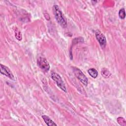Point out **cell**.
<instances>
[{"instance_id": "cell-12", "label": "cell", "mask_w": 126, "mask_h": 126, "mask_svg": "<svg viewBox=\"0 0 126 126\" xmlns=\"http://www.w3.org/2000/svg\"><path fill=\"white\" fill-rule=\"evenodd\" d=\"M117 122L119 124H120L121 122H122V126H126V121L122 117H119L117 118Z\"/></svg>"}, {"instance_id": "cell-1", "label": "cell", "mask_w": 126, "mask_h": 126, "mask_svg": "<svg viewBox=\"0 0 126 126\" xmlns=\"http://www.w3.org/2000/svg\"><path fill=\"white\" fill-rule=\"evenodd\" d=\"M53 10L55 18L58 24L63 28H66L67 26L66 18L63 13L59 6L57 5H54L53 7Z\"/></svg>"}, {"instance_id": "cell-6", "label": "cell", "mask_w": 126, "mask_h": 126, "mask_svg": "<svg viewBox=\"0 0 126 126\" xmlns=\"http://www.w3.org/2000/svg\"><path fill=\"white\" fill-rule=\"evenodd\" d=\"M0 73L8 77L11 80H15L14 76L8 67H7V66H6L2 64H0Z\"/></svg>"}, {"instance_id": "cell-9", "label": "cell", "mask_w": 126, "mask_h": 126, "mask_svg": "<svg viewBox=\"0 0 126 126\" xmlns=\"http://www.w3.org/2000/svg\"><path fill=\"white\" fill-rule=\"evenodd\" d=\"M14 30L15 37L18 40H21L22 38V34H21L20 31L19 30V29L17 27H15Z\"/></svg>"}, {"instance_id": "cell-11", "label": "cell", "mask_w": 126, "mask_h": 126, "mask_svg": "<svg viewBox=\"0 0 126 126\" xmlns=\"http://www.w3.org/2000/svg\"><path fill=\"white\" fill-rule=\"evenodd\" d=\"M119 16L121 19H124L125 18L126 14H125V10L124 8H122L120 9L119 12Z\"/></svg>"}, {"instance_id": "cell-2", "label": "cell", "mask_w": 126, "mask_h": 126, "mask_svg": "<svg viewBox=\"0 0 126 126\" xmlns=\"http://www.w3.org/2000/svg\"><path fill=\"white\" fill-rule=\"evenodd\" d=\"M51 77L52 79L56 82V83L58 87H59L61 90H62L65 93L67 92L65 85L62 78H61V77L60 76V75L59 74H58L56 72H53L51 73Z\"/></svg>"}, {"instance_id": "cell-5", "label": "cell", "mask_w": 126, "mask_h": 126, "mask_svg": "<svg viewBox=\"0 0 126 126\" xmlns=\"http://www.w3.org/2000/svg\"><path fill=\"white\" fill-rule=\"evenodd\" d=\"M95 34L96 38L99 42L100 46L102 48H104L106 44V39L104 34L98 30H96Z\"/></svg>"}, {"instance_id": "cell-4", "label": "cell", "mask_w": 126, "mask_h": 126, "mask_svg": "<svg viewBox=\"0 0 126 126\" xmlns=\"http://www.w3.org/2000/svg\"><path fill=\"white\" fill-rule=\"evenodd\" d=\"M38 66L44 72H48L50 69V65L47 60L43 57H39L37 60Z\"/></svg>"}, {"instance_id": "cell-10", "label": "cell", "mask_w": 126, "mask_h": 126, "mask_svg": "<svg viewBox=\"0 0 126 126\" xmlns=\"http://www.w3.org/2000/svg\"><path fill=\"white\" fill-rule=\"evenodd\" d=\"M101 73L102 75H103L105 77H108L110 75V72L109 71V70L107 69H106L105 68H103V69H102Z\"/></svg>"}, {"instance_id": "cell-3", "label": "cell", "mask_w": 126, "mask_h": 126, "mask_svg": "<svg viewBox=\"0 0 126 126\" xmlns=\"http://www.w3.org/2000/svg\"><path fill=\"white\" fill-rule=\"evenodd\" d=\"M72 69H73V71L74 74H75V76L84 85L87 86L88 83V80L87 77L82 72V71L76 67H72Z\"/></svg>"}, {"instance_id": "cell-7", "label": "cell", "mask_w": 126, "mask_h": 126, "mask_svg": "<svg viewBox=\"0 0 126 126\" xmlns=\"http://www.w3.org/2000/svg\"><path fill=\"white\" fill-rule=\"evenodd\" d=\"M42 118L47 126H57V125L53 120H52L48 116L43 115V116H42Z\"/></svg>"}, {"instance_id": "cell-8", "label": "cell", "mask_w": 126, "mask_h": 126, "mask_svg": "<svg viewBox=\"0 0 126 126\" xmlns=\"http://www.w3.org/2000/svg\"><path fill=\"white\" fill-rule=\"evenodd\" d=\"M88 72L89 74V75L94 78H96L97 77L98 72L97 70L94 68L89 69L88 70Z\"/></svg>"}]
</instances>
